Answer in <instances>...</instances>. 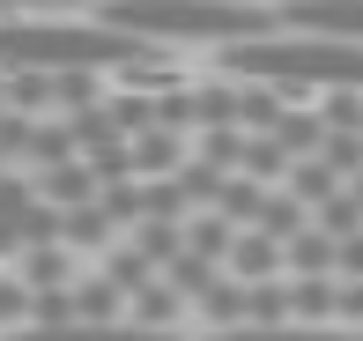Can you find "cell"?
Segmentation results:
<instances>
[{"mask_svg":"<svg viewBox=\"0 0 363 341\" xmlns=\"http://www.w3.org/2000/svg\"><path fill=\"white\" fill-rule=\"evenodd\" d=\"M23 274L30 289H67V274H74V259H67V245H38V252H23Z\"/></svg>","mask_w":363,"mask_h":341,"instance_id":"obj_20","label":"cell"},{"mask_svg":"<svg viewBox=\"0 0 363 341\" xmlns=\"http://www.w3.org/2000/svg\"><path fill=\"white\" fill-rule=\"evenodd\" d=\"M341 282H363V237H341Z\"/></svg>","mask_w":363,"mask_h":341,"instance_id":"obj_27","label":"cell"},{"mask_svg":"<svg viewBox=\"0 0 363 341\" xmlns=\"http://www.w3.org/2000/svg\"><path fill=\"white\" fill-rule=\"evenodd\" d=\"M178 304H186V297H178L171 282H148L141 297H134V319H141V327H171V319H178Z\"/></svg>","mask_w":363,"mask_h":341,"instance_id":"obj_24","label":"cell"},{"mask_svg":"<svg viewBox=\"0 0 363 341\" xmlns=\"http://www.w3.org/2000/svg\"><path fill=\"white\" fill-rule=\"evenodd\" d=\"M341 327H363V282H341Z\"/></svg>","mask_w":363,"mask_h":341,"instance_id":"obj_26","label":"cell"},{"mask_svg":"<svg viewBox=\"0 0 363 341\" xmlns=\"http://www.w3.org/2000/svg\"><path fill=\"white\" fill-rule=\"evenodd\" d=\"M89 15L148 45H245L282 30V15H267L259 0H96Z\"/></svg>","mask_w":363,"mask_h":341,"instance_id":"obj_2","label":"cell"},{"mask_svg":"<svg viewBox=\"0 0 363 341\" xmlns=\"http://www.w3.org/2000/svg\"><path fill=\"white\" fill-rule=\"evenodd\" d=\"M208 341H363V327H311V319H282V327H223Z\"/></svg>","mask_w":363,"mask_h":341,"instance_id":"obj_9","label":"cell"},{"mask_svg":"<svg viewBox=\"0 0 363 341\" xmlns=\"http://www.w3.org/2000/svg\"><path fill=\"white\" fill-rule=\"evenodd\" d=\"M134 245L156 259V267H171V259L186 252V223H141V230H134Z\"/></svg>","mask_w":363,"mask_h":341,"instance_id":"obj_22","label":"cell"},{"mask_svg":"<svg viewBox=\"0 0 363 341\" xmlns=\"http://www.w3.org/2000/svg\"><path fill=\"white\" fill-rule=\"evenodd\" d=\"M30 8H96V0H0V15H30Z\"/></svg>","mask_w":363,"mask_h":341,"instance_id":"obj_28","label":"cell"},{"mask_svg":"<svg viewBox=\"0 0 363 341\" xmlns=\"http://www.w3.org/2000/svg\"><path fill=\"white\" fill-rule=\"evenodd\" d=\"M119 312H134V297H126V289H111L104 274L74 282V319H119Z\"/></svg>","mask_w":363,"mask_h":341,"instance_id":"obj_19","label":"cell"},{"mask_svg":"<svg viewBox=\"0 0 363 341\" xmlns=\"http://www.w3.org/2000/svg\"><path fill=\"white\" fill-rule=\"evenodd\" d=\"M30 304H38V289L23 274H0V327H30Z\"/></svg>","mask_w":363,"mask_h":341,"instance_id":"obj_25","label":"cell"},{"mask_svg":"<svg viewBox=\"0 0 363 341\" xmlns=\"http://www.w3.org/2000/svg\"><path fill=\"white\" fill-rule=\"evenodd\" d=\"M38 193H45V201H60V208H82V201L104 193V178H96L89 156H74V164H60V171H38Z\"/></svg>","mask_w":363,"mask_h":341,"instance_id":"obj_8","label":"cell"},{"mask_svg":"<svg viewBox=\"0 0 363 341\" xmlns=\"http://www.w3.org/2000/svg\"><path fill=\"white\" fill-rule=\"evenodd\" d=\"M111 230H119V223H111L104 193H96V201H82V208H67V245H74V252H96V245H111Z\"/></svg>","mask_w":363,"mask_h":341,"instance_id":"obj_15","label":"cell"},{"mask_svg":"<svg viewBox=\"0 0 363 341\" xmlns=\"http://www.w3.org/2000/svg\"><path fill=\"white\" fill-rule=\"evenodd\" d=\"M223 267H230V259H216V252H193V245H186V252L171 259V267H163V282H171L178 297H186V304H201L208 289L223 282Z\"/></svg>","mask_w":363,"mask_h":341,"instance_id":"obj_10","label":"cell"},{"mask_svg":"<svg viewBox=\"0 0 363 341\" xmlns=\"http://www.w3.org/2000/svg\"><path fill=\"white\" fill-rule=\"evenodd\" d=\"M341 186H349V178L326 164V156H296V164H289V193H296V201H311V208H326Z\"/></svg>","mask_w":363,"mask_h":341,"instance_id":"obj_13","label":"cell"},{"mask_svg":"<svg viewBox=\"0 0 363 341\" xmlns=\"http://www.w3.org/2000/svg\"><path fill=\"white\" fill-rule=\"evenodd\" d=\"M289 319H341V274H289Z\"/></svg>","mask_w":363,"mask_h":341,"instance_id":"obj_7","label":"cell"},{"mask_svg":"<svg viewBox=\"0 0 363 341\" xmlns=\"http://www.w3.org/2000/svg\"><path fill=\"white\" fill-rule=\"evenodd\" d=\"M230 274L238 282H282L289 274V245L267 230H238V245H230Z\"/></svg>","mask_w":363,"mask_h":341,"instance_id":"obj_6","label":"cell"},{"mask_svg":"<svg viewBox=\"0 0 363 341\" xmlns=\"http://www.w3.org/2000/svg\"><path fill=\"white\" fill-rule=\"evenodd\" d=\"M134 156H141V178H171L193 149H186L178 126H148V134H134Z\"/></svg>","mask_w":363,"mask_h":341,"instance_id":"obj_11","label":"cell"},{"mask_svg":"<svg viewBox=\"0 0 363 341\" xmlns=\"http://www.w3.org/2000/svg\"><path fill=\"white\" fill-rule=\"evenodd\" d=\"M8 341H178V327H141V319H74V327H15Z\"/></svg>","mask_w":363,"mask_h":341,"instance_id":"obj_4","label":"cell"},{"mask_svg":"<svg viewBox=\"0 0 363 341\" xmlns=\"http://www.w3.org/2000/svg\"><path fill=\"white\" fill-rule=\"evenodd\" d=\"M163 45L111 23H0V67H45V74H104V67H148Z\"/></svg>","mask_w":363,"mask_h":341,"instance_id":"obj_3","label":"cell"},{"mask_svg":"<svg viewBox=\"0 0 363 341\" xmlns=\"http://www.w3.org/2000/svg\"><path fill=\"white\" fill-rule=\"evenodd\" d=\"M104 282H111V289H126V297H141L148 282H163V267H156L141 245H126V252H104Z\"/></svg>","mask_w":363,"mask_h":341,"instance_id":"obj_17","label":"cell"},{"mask_svg":"<svg viewBox=\"0 0 363 341\" xmlns=\"http://www.w3.org/2000/svg\"><path fill=\"white\" fill-rule=\"evenodd\" d=\"M223 74L274 82L289 96H304V89H363V45L356 38H319V30H274V38L223 45Z\"/></svg>","mask_w":363,"mask_h":341,"instance_id":"obj_1","label":"cell"},{"mask_svg":"<svg viewBox=\"0 0 363 341\" xmlns=\"http://www.w3.org/2000/svg\"><path fill=\"white\" fill-rule=\"evenodd\" d=\"M282 8H289V0H282Z\"/></svg>","mask_w":363,"mask_h":341,"instance_id":"obj_30","label":"cell"},{"mask_svg":"<svg viewBox=\"0 0 363 341\" xmlns=\"http://www.w3.org/2000/svg\"><path fill=\"white\" fill-rule=\"evenodd\" d=\"M193 149H201L208 164H223V171H245V149H252V126H201V134H193Z\"/></svg>","mask_w":363,"mask_h":341,"instance_id":"obj_18","label":"cell"},{"mask_svg":"<svg viewBox=\"0 0 363 341\" xmlns=\"http://www.w3.org/2000/svg\"><path fill=\"white\" fill-rule=\"evenodd\" d=\"M289 141L282 134H252V149H245V178H259V186H289Z\"/></svg>","mask_w":363,"mask_h":341,"instance_id":"obj_16","label":"cell"},{"mask_svg":"<svg viewBox=\"0 0 363 341\" xmlns=\"http://www.w3.org/2000/svg\"><path fill=\"white\" fill-rule=\"evenodd\" d=\"M201 312H208V327H245V282H238V274H223V282L216 289H208V297H201Z\"/></svg>","mask_w":363,"mask_h":341,"instance_id":"obj_21","label":"cell"},{"mask_svg":"<svg viewBox=\"0 0 363 341\" xmlns=\"http://www.w3.org/2000/svg\"><path fill=\"white\" fill-rule=\"evenodd\" d=\"M8 171H15V156H8V149H0V178H8Z\"/></svg>","mask_w":363,"mask_h":341,"instance_id":"obj_29","label":"cell"},{"mask_svg":"<svg viewBox=\"0 0 363 341\" xmlns=\"http://www.w3.org/2000/svg\"><path fill=\"white\" fill-rule=\"evenodd\" d=\"M267 193L274 186H259V178H230V186H223V201H216V216H230V223H238V230H259V208H267Z\"/></svg>","mask_w":363,"mask_h":341,"instance_id":"obj_14","label":"cell"},{"mask_svg":"<svg viewBox=\"0 0 363 341\" xmlns=\"http://www.w3.org/2000/svg\"><path fill=\"white\" fill-rule=\"evenodd\" d=\"M319 230H334V237H363V201H356V186H341L334 201L319 208Z\"/></svg>","mask_w":363,"mask_h":341,"instance_id":"obj_23","label":"cell"},{"mask_svg":"<svg viewBox=\"0 0 363 341\" xmlns=\"http://www.w3.org/2000/svg\"><path fill=\"white\" fill-rule=\"evenodd\" d=\"M289 30H319V38H356L363 45V0H289Z\"/></svg>","mask_w":363,"mask_h":341,"instance_id":"obj_5","label":"cell"},{"mask_svg":"<svg viewBox=\"0 0 363 341\" xmlns=\"http://www.w3.org/2000/svg\"><path fill=\"white\" fill-rule=\"evenodd\" d=\"M289 274H341V237L334 230H296L289 237Z\"/></svg>","mask_w":363,"mask_h":341,"instance_id":"obj_12","label":"cell"}]
</instances>
